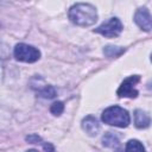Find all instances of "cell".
Returning <instances> with one entry per match:
<instances>
[{"label": "cell", "mask_w": 152, "mask_h": 152, "mask_svg": "<svg viewBox=\"0 0 152 152\" xmlns=\"http://www.w3.org/2000/svg\"><path fill=\"white\" fill-rule=\"evenodd\" d=\"M82 128L86 131V133L90 137H94L100 131V124L93 115H88L82 120Z\"/></svg>", "instance_id": "52a82bcc"}, {"label": "cell", "mask_w": 152, "mask_h": 152, "mask_svg": "<svg viewBox=\"0 0 152 152\" xmlns=\"http://www.w3.org/2000/svg\"><path fill=\"white\" fill-rule=\"evenodd\" d=\"M125 49L119 48V46H113V45H107L103 49V52L107 57H119L121 53H124Z\"/></svg>", "instance_id": "30bf717a"}, {"label": "cell", "mask_w": 152, "mask_h": 152, "mask_svg": "<svg viewBox=\"0 0 152 152\" xmlns=\"http://www.w3.org/2000/svg\"><path fill=\"white\" fill-rule=\"evenodd\" d=\"M26 140L30 142V144H43L40 137L38 134H31V135H27L26 137Z\"/></svg>", "instance_id": "5bb4252c"}, {"label": "cell", "mask_w": 152, "mask_h": 152, "mask_svg": "<svg viewBox=\"0 0 152 152\" xmlns=\"http://www.w3.org/2000/svg\"><path fill=\"white\" fill-rule=\"evenodd\" d=\"M135 24L144 31H148L152 27V17L146 7H140L134 14Z\"/></svg>", "instance_id": "8992f818"}, {"label": "cell", "mask_w": 152, "mask_h": 152, "mask_svg": "<svg viewBox=\"0 0 152 152\" xmlns=\"http://www.w3.org/2000/svg\"><path fill=\"white\" fill-rule=\"evenodd\" d=\"M134 124L135 127L138 128H146L151 124V118L146 112L141 109H137L134 112Z\"/></svg>", "instance_id": "ba28073f"}, {"label": "cell", "mask_w": 152, "mask_h": 152, "mask_svg": "<svg viewBox=\"0 0 152 152\" xmlns=\"http://www.w3.org/2000/svg\"><path fill=\"white\" fill-rule=\"evenodd\" d=\"M14 57L20 61V62H25V63H33L39 59L40 57V52L38 49L24 44V43H19L15 45L14 48Z\"/></svg>", "instance_id": "3957f363"}, {"label": "cell", "mask_w": 152, "mask_h": 152, "mask_svg": "<svg viewBox=\"0 0 152 152\" xmlns=\"http://www.w3.org/2000/svg\"><path fill=\"white\" fill-rule=\"evenodd\" d=\"M140 81V76L134 75V76H129L126 80H124V82L121 83V86L119 87L116 94L120 97H137L138 96V90L135 89V84Z\"/></svg>", "instance_id": "5b68a950"}, {"label": "cell", "mask_w": 152, "mask_h": 152, "mask_svg": "<svg viewBox=\"0 0 152 152\" xmlns=\"http://www.w3.org/2000/svg\"><path fill=\"white\" fill-rule=\"evenodd\" d=\"M121 31H122V24L118 18H110L109 20L101 24L97 28H95V32L108 38L118 37L121 33Z\"/></svg>", "instance_id": "277c9868"}, {"label": "cell", "mask_w": 152, "mask_h": 152, "mask_svg": "<svg viewBox=\"0 0 152 152\" xmlns=\"http://www.w3.org/2000/svg\"><path fill=\"white\" fill-rule=\"evenodd\" d=\"M102 144H103V146H106V147L118 148L120 141H119V138H118L114 133L107 132V133L103 135V138H102Z\"/></svg>", "instance_id": "9c48e42d"}, {"label": "cell", "mask_w": 152, "mask_h": 152, "mask_svg": "<svg viewBox=\"0 0 152 152\" xmlns=\"http://www.w3.org/2000/svg\"><path fill=\"white\" fill-rule=\"evenodd\" d=\"M69 19L78 26H90L97 20V12L93 5L81 2L70 7Z\"/></svg>", "instance_id": "6da1fadb"}, {"label": "cell", "mask_w": 152, "mask_h": 152, "mask_svg": "<svg viewBox=\"0 0 152 152\" xmlns=\"http://www.w3.org/2000/svg\"><path fill=\"white\" fill-rule=\"evenodd\" d=\"M39 96H42L44 99H52L56 96V90L52 86H46L39 91Z\"/></svg>", "instance_id": "8fae6325"}, {"label": "cell", "mask_w": 152, "mask_h": 152, "mask_svg": "<svg viewBox=\"0 0 152 152\" xmlns=\"http://www.w3.org/2000/svg\"><path fill=\"white\" fill-rule=\"evenodd\" d=\"M144 145L138 140H129L126 145V151H144Z\"/></svg>", "instance_id": "7c38bea8"}, {"label": "cell", "mask_w": 152, "mask_h": 152, "mask_svg": "<svg viewBox=\"0 0 152 152\" xmlns=\"http://www.w3.org/2000/svg\"><path fill=\"white\" fill-rule=\"evenodd\" d=\"M63 110H64V104H63V102H61V101L53 102V103L51 104V107H50V112H51L53 115H61V114L63 113Z\"/></svg>", "instance_id": "4fadbf2b"}, {"label": "cell", "mask_w": 152, "mask_h": 152, "mask_svg": "<svg viewBox=\"0 0 152 152\" xmlns=\"http://www.w3.org/2000/svg\"><path fill=\"white\" fill-rule=\"evenodd\" d=\"M102 121L107 125L124 128V127L128 126L131 119H129V114L126 109H124L119 106H112L103 110Z\"/></svg>", "instance_id": "7a4b0ae2"}, {"label": "cell", "mask_w": 152, "mask_h": 152, "mask_svg": "<svg viewBox=\"0 0 152 152\" xmlns=\"http://www.w3.org/2000/svg\"><path fill=\"white\" fill-rule=\"evenodd\" d=\"M151 59H152V57H151Z\"/></svg>", "instance_id": "9a60e30c"}]
</instances>
